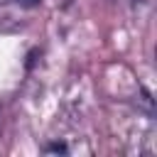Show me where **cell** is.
<instances>
[{"instance_id":"obj_1","label":"cell","mask_w":157,"mask_h":157,"mask_svg":"<svg viewBox=\"0 0 157 157\" xmlns=\"http://www.w3.org/2000/svg\"><path fill=\"white\" fill-rule=\"evenodd\" d=\"M12 2H17V5H22V7H37L42 0H12Z\"/></svg>"},{"instance_id":"obj_2","label":"cell","mask_w":157,"mask_h":157,"mask_svg":"<svg viewBox=\"0 0 157 157\" xmlns=\"http://www.w3.org/2000/svg\"><path fill=\"white\" fill-rule=\"evenodd\" d=\"M47 152H66V147H64V145H49Z\"/></svg>"}]
</instances>
